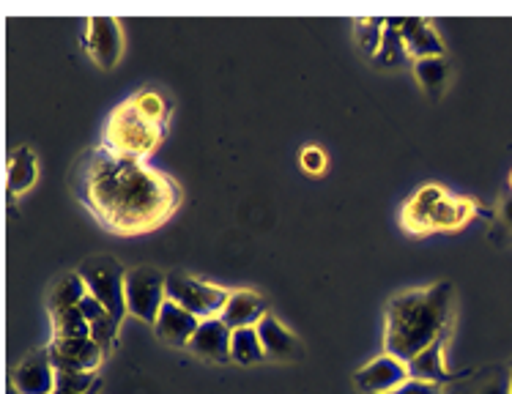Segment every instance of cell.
<instances>
[{"mask_svg": "<svg viewBox=\"0 0 512 394\" xmlns=\"http://www.w3.org/2000/svg\"><path fill=\"white\" fill-rule=\"evenodd\" d=\"M398 28L414 61H419V58H439V55H444L441 36L433 31V25H430L428 20H419V17H400Z\"/></svg>", "mask_w": 512, "mask_h": 394, "instance_id": "cell-18", "label": "cell"}, {"mask_svg": "<svg viewBox=\"0 0 512 394\" xmlns=\"http://www.w3.org/2000/svg\"><path fill=\"white\" fill-rule=\"evenodd\" d=\"M36 173H39V167H36V156H33L31 148H17L9 156V195L17 197L28 192L36 184Z\"/></svg>", "mask_w": 512, "mask_h": 394, "instance_id": "cell-20", "label": "cell"}, {"mask_svg": "<svg viewBox=\"0 0 512 394\" xmlns=\"http://www.w3.org/2000/svg\"><path fill=\"white\" fill-rule=\"evenodd\" d=\"M170 99L159 91H140L118 104L105 126V148L113 154L146 159L168 135Z\"/></svg>", "mask_w": 512, "mask_h": 394, "instance_id": "cell-3", "label": "cell"}, {"mask_svg": "<svg viewBox=\"0 0 512 394\" xmlns=\"http://www.w3.org/2000/svg\"><path fill=\"white\" fill-rule=\"evenodd\" d=\"M88 296V285L80 277V271H69L61 274L55 285L50 288V299H47V310H58V307H80V301Z\"/></svg>", "mask_w": 512, "mask_h": 394, "instance_id": "cell-21", "label": "cell"}, {"mask_svg": "<svg viewBox=\"0 0 512 394\" xmlns=\"http://www.w3.org/2000/svg\"><path fill=\"white\" fill-rule=\"evenodd\" d=\"M200 318H195L192 312L184 307H178L176 301H165V307L159 312L157 323H154V332L162 343L173 345V348H187L192 334L198 332Z\"/></svg>", "mask_w": 512, "mask_h": 394, "instance_id": "cell-15", "label": "cell"}, {"mask_svg": "<svg viewBox=\"0 0 512 394\" xmlns=\"http://www.w3.org/2000/svg\"><path fill=\"white\" fill-rule=\"evenodd\" d=\"M69 184L91 217L115 236H140L162 228L181 203V189L173 178L143 159L113 154L105 146L77 159Z\"/></svg>", "mask_w": 512, "mask_h": 394, "instance_id": "cell-1", "label": "cell"}, {"mask_svg": "<svg viewBox=\"0 0 512 394\" xmlns=\"http://www.w3.org/2000/svg\"><path fill=\"white\" fill-rule=\"evenodd\" d=\"M230 337H233V329L222 321L220 315L206 318V321H200L198 332L192 334L187 351L203 362L225 364L230 362Z\"/></svg>", "mask_w": 512, "mask_h": 394, "instance_id": "cell-13", "label": "cell"}, {"mask_svg": "<svg viewBox=\"0 0 512 394\" xmlns=\"http://www.w3.org/2000/svg\"><path fill=\"white\" fill-rule=\"evenodd\" d=\"M376 66L381 69H403V66H414V58H411V52H408L406 42H403V36H400L398 20H387V28H384V39H381V50L373 58Z\"/></svg>", "mask_w": 512, "mask_h": 394, "instance_id": "cell-19", "label": "cell"}, {"mask_svg": "<svg viewBox=\"0 0 512 394\" xmlns=\"http://www.w3.org/2000/svg\"><path fill=\"white\" fill-rule=\"evenodd\" d=\"M411 69H414L422 88H425L433 99L444 91V85L450 80V63H447L444 55H439V58H419V61H414Z\"/></svg>", "mask_w": 512, "mask_h": 394, "instance_id": "cell-22", "label": "cell"}, {"mask_svg": "<svg viewBox=\"0 0 512 394\" xmlns=\"http://www.w3.org/2000/svg\"><path fill=\"white\" fill-rule=\"evenodd\" d=\"M168 299L176 301L178 307L192 312L195 318H217L230 299V291L214 285V282L198 280L187 271H168Z\"/></svg>", "mask_w": 512, "mask_h": 394, "instance_id": "cell-6", "label": "cell"}, {"mask_svg": "<svg viewBox=\"0 0 512 394\" xmlns=\"http://www.w3.org/2000/svg\"><path fill=\"white\" fill-rule=\"evenodd\" d=\"M80 312H83L85 321H88V323L102 321L105 315H110V312L105 310V304H102V301H99V299H94L91 293H88V296H85V299L80 301Z\"/></svg>", "mask_w": 512, "mask_h": 394, "instance_id": "cell-29", "label": "cell"}, {"mask_svg": "<svg viewBox=\"0 0 512 394\" xmlns=\"http://www.w3.org/2000/svg\"><path fill=\"white\" fill-rule=\"evenodd\" d=\"M266 315H269V299L255 291L230 293L225 310L220 312V318L228 323L233 332L236 329H255Z\"/></svg>", "mask_w": 512, "mask_h": 394, "instance_id": "cell-16", "label": "cell"}, {"mask_svg": "<svg viewBox=\"0 0 512 394\" xmlns=\"http://www.w3.org/2000/svg\"><path fill=\"white\" fill-rule=\"evenodd\" d=\"M510 189H512V176H510Z\"/></svg>", "mask_w": 512, "mask_h": 394, "instance_id": "cell-32", "label": "cell"}, {"mask_svg": "<svg viewBox=\"0 0 512 394\" xmlns=\"http://www.w3.org/2000/svg\"><path fill=\"white\" fill-rule=\"evenodd\" d=\"M255 329H258V337H261L266 359H272V362H302L304 359L302 340L288 326L277 321L272 312Z\"/></svg>", "mask_w": 512, "mask_h": 394, "instance_id": "cell-14", "label": "cell"}, {"mask_svg": "<svg viewBox=\"0 0 512 394\" xmlns=\"http://www.w3.org/2000/svg\"><path fill=\"white\" fill-rule=\"evenodd\" d=\"M58 370L63 373H96L99 364L105 362V351L91 337H69L47 345Z\"/></svg>", "mask_w": 512, "mask_h": 394, "instance_id": "cell-10", "label": "cell"}, {"mask_svg": "<svg viewBox=\"0 0 512 394\" xmlns=\"http://www.w3.org/2000/svg\"><path fill=\"white\" fill-rule=\"evenodd\" d=\"M118 329H121V323L115 321L113 315H105L102 321L91 323V340L105 351V356L118 348Z\"/></svg>", "mask_w": 512, "mask_h": 394, "instance_id": "cell-27", "label": "cell"}, {"mask_svg": "<svg viewBox=\"0 0 512 394\" xmlns=\"http://www.w3.org/2000/svg\"><path fill=\"white\" fill-rule=\"evenodd\" d=\"M384 28H387V20H381V17H367V20H356L354 33H356V42L362 47L367 58L373 61L381 50V39H384Z\"/></svg>", "mask_w": 512, "mask_h": 394, "instance_id": "cell-25", "label": "cell"}, {"mask_svg": "<svg viewBox=\"0 0 512 394\" xmlns=\"http://www.w3.org/2000/svg\"><path fill=\"white\" fill-rule=\"evenodd\" d=\"M77 271L88 285V293L105 304V310L115 321L124 323V318L129 315L126 310V274L129 271L121 266V260L110 258V255H94V258H85Z\"/></svg>", "mask_w": 512, "mask_h": 394, "instance_id": "cell-5", "label": "cell"}, {"mask_svg": "<svg viewBox=\"0 0 512 394\" xmlns=\"http://www.w3.org/2000/svg\"><path fill=\"white\" fill-rule=\"evenodd\" d=\"M53 318L55 340H69V337H91V323L85 321L80 307H58L50 310Z\"/></svg>", "mask_w": 512, "mask_h": 394, "instance_id": "cell-24", "label": "cell"}, {"mask_svg": "<svg viewBox=\"0 0 512 394\" xmlns=\"http://www.w3.org/2000/svg\"><path fill=\"white\" fill-rule=\"evenodd\" d=\"M411 381V375H408V364L395 359V356H378L373 362H367L362 370H356L354 375V384L359 392L365 394H389L400 389V386Z\"/></svg>", "mask_w": 512, "mask_h": 394, "instance_id": "cell-11", "label": "cell"}, {"mask_svg": "<svg viewBox=\"0 0 512 394\" xmlns=\"http://www.w3.org/2000/svg\"><path fill=\"white\" fill-rule=\"evenodd\" d=\"M299 159H302L304 173H310V176H321L326 170V154L318 146L302 148V156H299Z\"/></svg>", "mask_w": 512, "mask_h": 394, "instance_id": "cell-28", "label": "cell"}, {"mask_svg": "<svg viewBox=\"0 0 512 394\" xmlns=\"http://www.w3.org/2000/svg\"><path fill=\"white\" fill-rule=\"evenodd\" d=\"M168 301V274L157 266H137L126 274V310L143 323H157Z\"/></svg>", "mask_w": 512, "mask_h": 394, "instance_id": "cell-7", "label": "cell"}, {"mask_svg": "<svg viewBox=\"0 0 512 394\" xmlns=\"http://www.w3.org/2000/svg\"><path fill=\"white\" fill-rule=\"evenodd\" d=\"M444 394H512L510 364H491L485 370H474L469 378L447 386Z\"/></svg>", "mask_w": 512, "mask_h": 394, "instance_id": "cell-17", "label": "cell"}, {"mask_svg": "<svg viewBox=\"0 0 512 394\" xmlns=\"http://www.w3.org/2000/svg\"><path fill=\"white\" fill-rule=\"evenodd\" d=\"M477 214V206L469 197H455L447 189L422 187L417 195L408 200L400 214V222L408 233L417 236H428V233H439V230H455L469 225Z\"/></svg>", "mask_w": 512, "mask_h": 394, "instance_id": "cell-4", "label": "cell"}, {"mask_svg": "<svg viewBox=\"0 0 512 394\" xmlns=\"http://www.w3.org/2000/svg\"><path fill=\"white\" fill-rule=\"evenodd\" d=\"M389 394H444V386H436V384H422V381H406V384L395 389V392Z\"/></svg>", "mask_w": 512, "mask_h": 394, "instance_id": "cell-30", "label": "cell"}, {"mask_svg": "<svg viewBox=\"0 0 512 394\" xmlns=\"http://www.w3.org/2000/svg\"><path fill=\"white\" fill-rule=\"evenodd\" d=\"M510 373H512V362H510Z\"/></svg>", "mask_w": 512, "mask_h": 394, "instance_id": "cell-33", "label": "cell"}, {"mask_svg": "<svg viewBox=\"0 0 512 394\" xmlns=\"http://www.w3.org/2000/svg\"><path fill=\"white\" fill-rule=\"evenodd\" d=\"M263 359H266V353H263L258 329H236L230 337V362L250 367V364H258Z\"/></svg>", "mask_w": 512, "mask_h": 394, "instance_id": "cell-23", "label": "cell"}, {"mask_svg": "<svg viewBox=\"0 0 512 394\" xmlns=\"http://www.w3.org/2000/svg\"><path fill=\"white\" fill-rule=\"evenodd\" d=\"M58 381V367H55L50 348L28 353L11 373V384L17 386L20 394H53Z\"/></svg>", "mask_w": 512, "mask_h": 394, "instance_id": "cell-8", "label": "cell"}, {"mask_svg": "<svg viewBox=\"0 0 512 394\" xmlns=\"http://www.w3.org/2000/svg\"><path fill=\"white\" fill-rule=\"evenodd\" d=\"M85 50L99 69H113L124 55V33L113 17H91L85 33Z\"/></svg>", "mask_w": 512, "mask_h": 394, "instance_id": "cell-9", "label": "cell"}, {"mask_svg": "<svg viewBox=\"0 0 512 394\" xmlns=\"http://www.w3.org/2000/svg\"><path fill=\"white\" fill-rule=\"evenodd\" d=\"M502 217H504V222H507V225L512 228V195L502 203Z\"/></svg>", "mask_w": 512, "mask_h": 394, "instance_id": "cell-31", "label": "cell"}, {"mask_svg": "<svg viewBox=\"0 0 512 394\" xmlns=\"http://www.w3.org/2000/svg\"><path fill=\"white\" fill-rule=\"evenodd\" d=\"M452 301V282H436L430 288L392 296L384 312V353L411 362L441 334H450Z\"/></svg>", "mask_w": 512, "mask_h": 394, "instance_id": "cell-2", "label": "cell"}, {"mask_svg": "<svg viewBox=\"0 0 512 394\" xmlns=\"http://www.w3.org/2000/svg\"><path fill=\"white\" fill-rule=\"evenodd\" d=\"M102 392V378L96 373H63L58 370L53 394H99Z\"/></svg>", "mask_w": 512, "mask_h": 394, "instance_id": "cell-26", "label": "cell"}, {"mask_svg": "<svg viewBox=\"0 0 512 394\" xmlns=\"http://www.w3.org/2000/svg\"><path fill=\"white\" fill-rule=\"evenodd\" d=\"M447 340L450 334H441L436 343H430L422 353H417L408 364V375L414 381H422V384H436V386H452L469 378L474 370H463V373H452L444 367V348H447Z\"/></svg>", "mask_w": 512, "mask_h": 394, "instance_id": "cell-12", "label": "cell"}]
</instances>
